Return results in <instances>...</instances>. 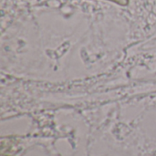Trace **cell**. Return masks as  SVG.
<instances>
[{"mask_svg": "<svg viewBox=\"0 0 156 156\" xmlns=\"http://www.w3.org/2000/svg\"><path fill=\"white\" fill-rule=\"evenodd\" d=\"M107 1H111L112 3H115V4H117L119 5H122V6L128 5L130 3V0H107Z\"/></svg>", "mask_w": 156, "mask_h": 156, "instance_id": "1", "label": "cell"}]
</instances>
